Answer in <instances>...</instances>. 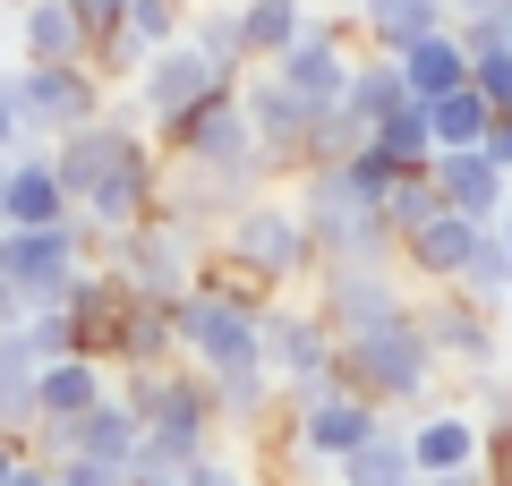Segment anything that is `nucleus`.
Segmentation results:
<instances>
[{"mask_svg": "<svg viewBox=\"0 0 512 486\" xmlns=\"http://www.w3.org/2000/svg\"><path fill=\"white\" fill-rule=\"evenodd\" d=\"M52 478H60V486H120L128 469H111V461H86V452H69V461H52Z\"/></svg>", "mask_w": 512, "mask_h": 486, "instance_id": "39", "label": "nucleus"}, {"mask_svg": "<svg viewBox=\"0 0 512 486\" xmlns=\"http://www.w3.org/2000/svg\"><path fill=\"white\" fill-rule=\"evenodd\" d=\"M350 69H359V52H350V18H308V35L274 60V77H282L308 111H342Z\"/></svg>", "mask_w": 512, "mask_h": 486, "instance_id": "13", "label": "nucleus"}, {"mask_svg": "<svg viewBox=\"0 0 512 486\" xmlns=\"http://www.w3.org/2000/svg\"><path fill=\"white\" fill-rule=\"evenodd\" d=\"M384 427H393V418H384L376 401H359V393H325V401H308V410H282V435H291L325 478H333V461H350L359 444H376Z\"/></svg>", "mask_w": 512, "mask_h": 486, "instance_id": "12", "label": "nucleus"}, {"mask_svg": "<svg viewBox=\"0 0 512 486\" xmlns=\"http://www.w3.org/2000/svg\"><path fill=\"white\" fill-rule=\"evenodd\" d=\"M453 290H461V299H478L487 316H504V307H512V256L495 248V231L470 248V265H461V282H453Z\"/></svg>", "mask_w": 512, "mask_h": 486, "instance_id": "32", "label": "nucleus"}, {"mask_svg": "<svg viewBox=\"0 0 512 486\" xmlns=\"http://www.w3.org/2000/svg\"><path fill=\"white\" fill-rule=\"evenodd\" d=\"M410 299H419V290H410L393 265H359V273H316V299H308V307L325 316L333 342H359V333L402 324V316H410Z\"/></svg>", "mask_w": 512, "mask_h": 486, "instance_id": "11", "label": "nucleus"}, {"mask_svg": "<svg viewBox=\"0 0 512 486\" xmlns=\"http://www.w3.org/2000/svg\"><path fill=\"white\" fill-rule=\"evenodd\" d=\"M180 486H265V478H256L248 461H231V452H205V461L180 469Z\"/></svg>", "mask_w": 512, "mask_h": 486, "instance_id": "38", "label": "nucleus"}, {"mask_svg": "<svg viewBox=\"0 0 512 486\" xmlns=\"http://www.w3.org/2000/svg\"><path fill=\"white\" fill-rule=\"evenodd\" d=\"M111 393L137 410L154 461L188 469V461H205V452H214L222 418H214V393H205L197 367H180V359H171V367H120V384H111Z\"/></svg>", "mask_w": 512, "mask_h": 486, "instance_id": "1", "label": "nucleus"}, {"mask_svg": "<svg viewBox=\"0 0 512 486\" xmlns=\"http://www.w3.org/2000/svg\"><path fill=\"white\" fill-rule=\"evenodd\" d=\"M222 256H239V265L256 273V282L274 290H299V282H316V248H308V222H299V205L282 197V188H265V197H248L231 222H222V239H214Z\"/></svg>", "mask_w": 512, "mask_h": 486, "instance_id": "4", "label": "nucleus"}, {"mask_svg": "<svg viewBox=\"0 0 512 486\" xmlns=\"http://www.w3.org/2000/svg\"><path fill=\"white\" fill-rule=\"evenodd\" d=\"M26 316H35V299H26V290L18 282H0V333H18V324Z\"/></svg>", "mask_w": 512, "mask_h": 486, "instance_id": "42", "label": "nucleus"}, {"mask_svg": "<svg viewBox=\"0 0 512 486\" xmlns=\"http://www.w3.org/2000/svg\"><path fill=\"white\" fill-rule=\"evenodd\" d=\"M52 222H69V197H60L43 145L0 154V231H52Z\"/></svg>", "mask_w": 512, "mask_h": 486, "instance_id": "15", "label": "nucleus"}, {"mask_svg": "<svg viewBox=\"0 0 512 486\" xmlns=\"http://www.w3.org/2000/svg\"><path fill=\"white\" fill-rule=\"evenodd\" d=\"M171 359H180L171 307H163V299H128V316H120V342H111V367H171Z\"/></svg>", "mask_w": 512, "mask_h": 486, "instance_id": "22", "label": "nucleus"}, {"mask_svg": "<svg viewBox=\"0 0 512 486\" xmlns=\"http://www.w3.org/2000/svg\"><path fill=\"white\" fill-rule=\"evenodd\" d=\"M478 154H487L495 171L512 180V111H504V120H487V145H478Z\"/></svg>", "mask_w": 512, "mask_h": 486, "instance_id": "41", "label": "nucleus"}, {"mask_svg": "<svg viewBox=\"0 0 512 486\" xmlns=\"http://www.w3.org/2000/svg\"><path fill=\"white\" fill-rule=\"evenodd\" d=\"M103 393H111V376H103L94 359H52V367L35 376V418H43V427H77Z\"/></svg>", "mask_w": 512, "mask_h": 486, "instance_id": "20", "label": "nucleus"}, {"mask_svg": "<svg viewBox=\"0 0 512 486\" xmlns=\"http://www.w3.org/2000/svg\"><path fill=\"white\" fill-rule=\"evenodd\" d=\"M402 444H410V469H419V478H470L478 469V418L461 410V401H436Z\"/></svg>", "mask_w": 512, "mask_h": 486, "instance_id": "16", "label": "nucleus"}, {"mask_svg": "<svg viewBox=\"0 0 512 486\" xmlns=\"http://www.w3.org/2000/svg\"><path fill=\"white\" fill-rule=\"evenodd\" d=\"M18 145H26V137H18V111L0 103V154H18Z\"/></svg>", "mask_w": 512, "mask_h": 486, "instance_id": "46", "label": "nucleus"}, {"mask_svg": "<svg viewBox=\"0 0 512 486\" xmlns=\"http://www.w3.org/2000/svg\"><path fill=\"white\" fill-rule=\"evenodd\" d=\"M128 43H137V52H171V43L188 35V0H128V26H120Z\"/></svg>", "mask_w": 512, "mask_h": 486, "instance_id": "33", "label": "nucleus"}, {"mask_svg": "<svg viewBox=\"0 0 512 486\" xmlns=\"http://www.w3.org/2000/svg\"><path fill=\"white\" fill-rule=\"evenodd\" d=\"M205 393H214V418H222V427L265 435V427L282 418V384L265 376V367H222V376H205Z\"/></svg>", "mask_w": 512, "mask_h": 486, "instance_id": "21", "label": "nucleus"}, {"mask_svg": "<svg viewBox=\"0 0 512 486\" xmlns=\"http://www.w3.org/2000/svg\"><path fill=\"white\" fill-rule=\"evenodd\" d=\"M342 393H359V401H376L384 418L393 410H436V393H444V367H436V350L419 342V324H384V333H359V342H342Z\"/></svg>", "mask_w": 512, "mask_h": 486, "instance_id": "2", "label": "nucleus"}, {"mask_svg": "<svg viewBox=\"0 0 512 486\" xmlns=\"http://www.w3.org/2000/svg\"><path fill=\"white\" fill-rule=\"evenodd\" d=\"M77 452H86V461H111V469H128L137 452H146V427H137V410H128L120 393H103L86 418H77Z\"/></svg>", "mask_w": 512, "mask_h": 486, "instance_id": "24", "label": "nucleus"}, {"mask_svg": "<svg viewBox=\"0 0 512 486\" xmlns=\"http://www.w3.org/2000/svg\"><path fill=\"white\" fill-rule=\"evenodd\" d=\"M350 26H367V52L376 60H402L410 43H427L436 26H453V9H444V0H359Z\"/></svg>", "mask_w": 512, "mask_h": 486, "instance_id": "18", "label": "nucleus"}, {"mask_svg": "<svg viewBox=\"0 0 512 486\" xmlns=\"http://www.w3.org/2000/svg\"><path fill=\"white\" fill-rule=\"evenodd\" d=\"M376 214H384V239H393V248H402V239L419 231V222H436L444 205H436V188H427V171H410V180H393V197H384Z\"/></svg>", "mask_w": 512, "mask_h": 486, "instance_id": "34", "label": "nucleus"}, {"mask_svg": "<svg viewBox=\"0 0 512 486\" xmlns=\"http://www.w3.org/2000/svg\"><path fill=\"white\" fill-rule=\"evenodd\" d=\"M419 486H478V478H419Z\"/></svg>", "mask_w": 512, "mask_h": 486, "instance_id": "47", "label": "nucleus"}, {"mask_svg": "<svg viewBox=\"0 0 512 486\" xmlns=\"http://www.w3.org/2000/svg\"><path fill=\"white\" fill-rule=\"evenodd\" d=\"M444 9H453V35L461 26H504L512 18V0H444Z\"/></svg>", "mask_w": 512, "mask_h": 486, "instance_id": "40", "label": "nucleus"}, {"mask_svg": "<svg viewBox=\"0 0 512 486\" xmlns=\"http://www.w3.org/2000/svg\"><path fill=\"white\" fill-rule=\"evenodd\" d=\"M504 43H512V18H504Z\"/></svg>", "mask_w": 512, "mask_h": 486, "instance_id": "49", "label": "nucleus"}, {"mask_svg": "<svg viewBox=\"0 0 512 486\" xmlns=\"http://www.w3.org/2000/svg\"><path fill=\"white\" fill-rule=\"evenodd\" d=\"M333 486H419V469H410V444H402V427H384L376 444H359L350 461H333Z\"/></svg>", "mask_w": 512, "mask_h": 486, "instance_id": "29", "label": "nucleus"}, {"mask_svg": "<svg viewBox=\"0 0 512 486\" xmlns=\"http://www.w3.org/2000/svg\"><path fill=\"white\" fill-rule=\"evenodd\" d=\"M393 69H402V94H410V103H436V94H461V86H470V52H461L453 26H436L427 43H410Z\"/></svg>", "mask_w": 512, "mask_h": 486, "instance_id": "19", "label": "nucleus"}, {"mask_svg": "<svg viewBox=\"0 0 512 486\" xmlns=\"http://www.w3.org/2000/svg\"><path fill=\"white\" fill-rule=\"evenodd\" d=\"M239 35H248V69L256 60L274 69V60L308 35V9H299V0H239Z\"/></svg>", "mask_w": 512, "mask_h": 486, "instance_id": "26", "label": "nucleus"}, {"mask_svg": "<svg viewBox=\"0 0 512 486\" xmlns=\"http://www.w3.org/2000/svg\"><path fill=\"white\" fill-rule=\"evenodd\" d=\"M342 9H359V0H342Z\"/></svg>", "mask_w": 512, "mask_h": 486, "instance_id": "50", "label": "nucleus"}, {"mask_svg": "<svg viewBox=\"0 0 512 486\" xmlns=\"http://www.w3.org/2000/svg\"><path fill=\"white\" fill-rule=\"evenodd\" d=\"M239 111H248V137H256V154H265L274 180L316 171V120H325V111H308L274 69H265V77H239Z\"/></svg>", "mask_w": 512, "mask_h": 486, "instance_id": "7", "label": "nucleus"}, {"mask_svg": "<svg viewBox=\"0 0 512 486\" xmlns=\"http://www.w3.org/2000/svg\"><path fill=\"white\" fill-rule=\"evenodd\" d=\"M18 52L43 60V69H69V60H86V35H77L69 0H26V9H18Z\"/></svg>", "mask_w": 512, "mask_h": 486, "instance_id": "23", "label": "nucleus"}, {"mask_svg": "<svg viewBox=\"0 0 512 486\" xmlns=\"http://www.w3.org/2000/svg\"><path fill=\"white\" fill-rule=\"evenodd\" d=\"M222 86H231V77H214V69H205V52H197L188 35H180L171 52H154L146 69H137V86H128V103H137V120H146V137L163 145L171 128H180L188 111H205V103H214Z\"/></svg>", "mask_w": 512, "mask_h": 486, "instance_id": "10", "label": "nucleus"}, {"mask_svg": "<svg viewBox=\"0 0 512 486\" xmlns=\"http://www.w3.org/2000/svg\"><path fill=\"white\" fill-rule=\"evenodd\" d=\"M35 376H43V359H35V342H26V324L0 333V435L35 427Z\"/></svg>", "mask_w": 512, "mask_h": 486, "instance_id": "25", "label": "nucleus"}, {"mask_svg": "<svg viewBox=\"0 0 512 486\" xmlns=\"http://www.w3.org/2000/svg\"><path fill=\"white\" fill-rule=\"evenodd\" d=\"M0 9H26V0H0Z\"/></svg>", "mask_w": 512, "mask_h": 486, "instance_id": "48", "label": "nucleus"}, {"mask_svg": "<svg viewBox=\"0 0 512 486\" xmlns=\"http://www.w3.org/2000/svg\"><path fill=\"white\" fill-rule=\"evenodd\" d=\"M367 145H376L393 171H427V162H436V137H427V111L419 103H393L376 128H367Z\"/></svg>", "mask_w": 512, "mask_h": 486, "instance_id": "30", "label": "nucleus"}, {"mask_svg": "<svg viewBox=\"0 0 512 486\" xmlns=\"http://www.w3.org/2000/svg\"><path fill=\"white\" fill-rule=\"evenodd\" d=\"M461 410H470L478 427H512V376H504V367H495V376H478Z\"/></svg>", "mask_w": 512, "mask_h": 486, "instance_id": "37", "label": "nucleus"}, {"mask_svg": "<svg viewBox=\"0 0 512 486\" xmlns=\"http://www.w3.org/2000/svg\"><path fill=\"white\" fill-rule=\"evenodd\" d=\"M171 333H180V359L197 376H222V367H265V333H256L248 307L205 299V290H180L171 299Z\"/></svg>", "mask_w": 512, "mask_h": 486, "instance_id": "8", "label": "nucleus"}, {"mask_svg": "<svg viewBox=\"0 0 512 486\" xmlns=\"http://www.w3.org/2000/svg\"><path fill=\"white\" fill-rule=\"evenodd\" d=\"M410 324H419V342L436 350V367H453V376H495L504 367V316H487L478 299H461V290H419L410 299Z\"/></svg>", "mask_w": 512, "mask_h": 486, "instance_id": "6", "label": "nucleus"}, {"mask_svg": "<svg viewBox=\"0 0 512 486\" xmlns=\"http://www.w3.org/2000/svg\"><path fill=\"white\" fill-rule=\"evenodd\" d=\"M393 103H410V94H402V69H393V60H376V52H367L359 69H350V86H342V120H350V128H359V137H367V128H376V120H384V111H393Z\"/></svg>", "mask_w": 512, "mask_h": 486, "instance_id": "27", "label": "nucleus"}, {"mask_svg": "<svg viewBox=\"0 0 512 486\" xmlns=\"http://www.w3.org/2000/svg\"><path fill=\"white\" fill-rule=\"evenodd\" d=\"M0 103L18 111V137L26 145H60V137H77L86 120L111 111V86L86 69V60H69V69L18 60V69H0Z\"/></svg>", "mask_w": 512, "mask_h": 486, "instance_id": "3", "label": "nucleus"}, {"mask_svg": "<svg viewBox=\"0 0 512 486\" xmlns=\"http://www.w3.org/2000/svg\"><path fill=\"white\" fill-rule=\"evenodd\" d=\"M69 18H77V35H86V52H94V43H120L128 0H69Z\"/></svg>", "mask_w": 512, "mask_h": 486, "instance_id": "36", "label": "nucleus"}, {"mask_svg": "<svg viewBox=\"0 0 512 486\" xmlns=\"http://www.w3.org/2000/svg\"><path fill=\"white\" fill-rule=\"evenodd\" d=\"M188 43L205 52V69H214V77H231V86L248 77V35H239V0H231V9H188Z\"/></svg>", "mask_w": 512, "mask_h": 486, "instance_id": "28", "label": "nucleus"}, {"mask_svg": "<svg viewBox=\"0 0 512 486\" xmlns=\"http://www.w3.org/2000/svg\"><path fill=\"white\" fill-rule=\"evenodd\" d=\"M26 342H35L43 367H52V359H77V324H69V307H35V316H26Z\"/></svg>", "mask_w": 512, "mask_h": 486, "instance_id": "35", "label": "nucleus"}, {"mask_svg": "<svg viewBox=\"0 0 512 486\" xmlns=\"http://www.w3.org/2000/svg\"><path fill=\"white\" fill-rule=\"evenodd\" d=\"M487 239V222H461V214H436V222H419V231L393 248V273H402L410 290H453L461 282V265H470V248Z\"/></svg>", "mask_w": 512, "mask_h": 486, "instance_id": "14", "label": "nucleus"}, {"mask_svg": "<svg viewBox=\"0 0 512 486\" xmlns=\"http://www.w3.org/2000/svg\"><path fill=\"white\" fill-rule=\"evenodd\" d=\"M94 256V231L86 222H52V231H0V282H18L35 307H60L69 299V282L86 273Z\"/></svg>", "mask_w": 512, "mask_h": 486, "instance_id": "9", "label": "nucleus"}, {"mask_svg": "<svg viewBox=\"0 0 512 486\" xmlns=\"http://www.w3.org/2000/svg\"><path fill=\"white\" fill-rule=\"evenodd\" d=\"M26 461V435H0V486H9V469Z\"/></svg>", "mask_w": 512, "mask_h": 486, "instance_id": "45", "label": "nucleus"}, {"mask_svg": "<svg viewBox=\"0 0 512 486\" xmlns=\"http://www.w3.org/2000/svg\"><path fill=\"white\" fill-rule=\"evenodd\" d=\"M9 486H60V478H52V461H18V469H9Z\"/></svg>", "mask_w": 512, "mask_h": 486, "instance_id": "43", "label": "nucleus"}, {"mask_svg": "<svg viewBox=\"0 0 512 486\" xmlns=\"http://www.w3.org/2000/svg\"><path fill=\"white\" fill-rule=\"evenodd\" d=\"M427 188H436V205L444 214H461V222H495V205H504V171H495L478 145H461V154H436L427 162Z\"/></svg>", "mask_w": 512, "mask_h": 486, "instance_id": "17", "label": "nucleus"}, {"mask_svg": "<svg viewBox=\"0 0 512 486\" xmlns=\"http://www.w3.org/2000/svg\"><path fill=\"white\" fill-rule=\"evenodd\" d=\"M487 231H495V248L512 256V188H504V205H495V222H487Z\"/></svg>", "mask_w": 512, "mask_h": 486, "instance_id": "44", "label": "nucleus"}, {"mask_svg": "<svg viewBox=\"0 0 512 486\" xmlns=\"http://www.w3.org/2000/svg\"><path fill=\"white\" fill-rule=\"evenodd\" d=\"M419 111H427V137H436V154H461V145H487V120H495V111L478 103L470 86H461V94H436V103H419Z\"/></svg>", "mask_w": 512, "mask_h": 486, "instance_id": "31", "label": "nucleus"}, {"mask_svg": "<svg viewBox=\"0 0 512 486\" xmlns=\"http://www.w3.org/2000/svg\"><path fill=\"white\" fill-rule=\"evenodd\" d=\"M197 256H205V231L154 214V222H137V231L103 239V248H94V265H103L128 299H163V307H171L188 282H197Z\"/></svg>", "mask_w": 512, "mask_h": 486, "instance_id": "5", "label": "nucleus"}]
</instances>
